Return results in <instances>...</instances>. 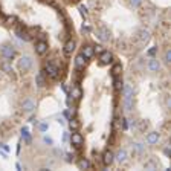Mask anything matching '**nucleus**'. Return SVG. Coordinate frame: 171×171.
Segmentation results:
<instances>
[{
  "instance_id": "8",
  "label": "nucleus",
  "mask_w": 171,
  "mask_h": 171,
  "mask_svg": "<svg viewBox=\"0 0 171 171\" xmlns=\"http://www.w3.org/2000/svg\"><path fill=\"white\" fill-rule=\"evenodd\" d=\"M75 46H76V41L73 38H67L66 43H64V48H63L64 54H66L67 57H70L73 54V51H75Z\"/></svg>"
},
{
  "instance_id": "43",
  "label": "nucleus",
  "mask_w": 171,
  "mask_h": 171,
  "mask_svg": "<svg viewBox=\"0 0 171 171\" xmlns=\"http://www.w3.org/2000/svg\"><path fill=\"white\" fill-rule=\"evenodd\" d=\"M163 153H165V154H167V156H170L171 154V150H170V147L167 145V147H165V148H163Z\"/></svg>"
},
{
  "instance_id": "27",
  "label": "nucleus",
  "mask_w": 171,
  "mask_h": 171,
  "mask_svg": "<svg viewBox=\"0 0 171 171\" xmlns=\"http://www.w3.org/2000/svg\"><path fill=\"white\" fill-rule=\"evenodd\" d=\"M124 107L127 111H130L133 109V98H124Z\"/></svg>"
},
{
  "instance_id": "16",
  "label": "nucleus",
  "mask_w": 171,
  "mask_h": 171,
  "mask_svg": "<svg viewBox=\"0 0 171 171\" xmlns=\"http://www.w3.org/2000/svg\"><path fill=\"white\" fill-rule=\"evenodd\" d=\"M115 161H116L118 163H119V165L125 163V162H127V151L124 150V148H121V150L115 154Z\"/></svg>"
},
{
  "instance_id": "25",
  "label": "nucleus",
  "mask_w": 171,
  "mask_h": 171,
  "mask_svg": "<svg viewBox=\"0 0 171 171\" xmlns=\"http://www.w3.org/2000/svg\"><path fill=\"white\" fill-rule=\"evenodd\" d=\"M133 150H134V153H138V154H142V153L145 151V147L142 144H139V142H134L133 144Z\"/></svg>"
},
{
  "instance_id": "3",
  "label": "nucleus",
  "mask_w": 171,
  "mask_h": 171,
  "mask_svg": "<svg viewBox=\"0 0 171 171\" xmlns=\"http://www.w3.org/2000/svg\"><path fill=\"white\" fill-rule=\"evenodd\" d=\"M0 55L3 58H6V60H11L14 55H15V49L12 44H3L2 48H0Z\"/></svg>"
},
{
  "instance_id": "2",
  "label": "nucleus",
  "mask_w": 171,
  "mask_h": 171,
  "mask_svg": "<svg viewBox=\"0 0 171 171\" xmlns=\"http://www.w3.org/2000/svg\"><path fill=\"white\" fill-rule=\"evenodd\" d=\"M32 64H34V61H32V58L29 55H23L19 60V67H20L21 72H28V70H31Z\"/></svg>"
},
{
  "instance_id": "18",
  "label": "nucleus",
  "mask_w": 171,
  "mask_h": 171,
  "mask_svg": "<svg viewBox=\"0 0 171 171\" xmlns=\"http://www.w3.org/2000/svg\"><path fill=\"white\" fill-rule=\"evenodd\" d=\"M159 141V133L157 132H150L147 134V144L148 145H156Z\"/></svg>"
},
{
  "instance_id": "21",
  "label": "nucleus",
  "mask_w": 171,
  "mask_h": 171,
  "mask_svg": "<svg viewBox=\"0 0 171 171\" xmlns=\"http://www.w3.org/2000/svg\"><path fill=\"white\" fill-rule=\"evenodd\" d=\"M113 87H115L116 92H121V90H122L124 82H122V80H121V75H119V76H115V80H113Z\"/></svg>"
},
{
  "instance_id": "12",
  "label": "nucleus",
  "mask_w": 171,
  "mask_h": 171,
  "mask_svg": "<svg viewBox=\"0 0 171 171\" xmlns=\"http://www.w3.org/2000/svg\"><path fill=\"white\" fill-rule=\"evenodd\" d=\"M101 161H102V163L105 165V167H110V165L113 163V161H115V154H113L110 150H107V151H104Z\"/></svg>"
},
{
  "instance_id": "28",
  "label": "nucleus",
  "mask_w": 171,
  "mask_h": 171,
  "mask_svg": "<svg viewBox=\"0 0 171 171\" xmlns=\"http://www.w3.org/2000/svg\"><path fill=\"white\" fill-rule=\"evenodd\" d=\"M2 70L5 73H12V66L8 63V61H5L3 64H2Z\"/></svg>"
},
{
  "instance_id": "4",
  "label": "nucleus",
  "mask_w": 171,
  "mask_h": 171,
  "mask_svg": "<svg viewBox=\"0 0 171 171\" xmlns=\"http://www.w3.org/2000/svg\"><path fill=\"white\" fill-rule=\"evenodd\" d=\"M95 34H96V38L101 40L102 43H107V41L110 40V32H109V29L104 28V26H99L95 31Z\"/></svg>"
},
{
  "instance_id": "22",
  "label": "nucleus",
  "mask_w": 171,
  "mask_h": 171,
  "mask_svg": "<svg viewBox=\"0 0 171 171\" xmlns=\"http://www.w3.org/2000/svg\"><path fill=\"white\" fill-rule=\"evenodd\" d=\"M78 167H80V170H90L92 165L87 159H81V161L78 162Z\"/></svg>"
},
{
  "instance_id": "41",
  "label": "nucleus",
  "mask_w": 171,
  "mask_h": 171,
  "mask_svg": "<svg viewBox=\"0 0 171 171\" xmlns=\"http://www.w3.org/2000/svg\"><path fill=\"white\" fill-rule=\"evenodd\" d=\"M0 148H2V150H3V151H6V153H8V151H9V147H8V145H6V144H0Z\"/></svg>"
},
{
  "instance_id": "23",
  "label": "nucleus",
  "mask_w": 171,
  "mask_h": 171,
  "mask_svg": "<svg viewBox=\"0 0 171 171\" xmlns=\"http://www.w3.org/2000/svg\"><path fill=\"white\" fill-rule=\"evenodd\" d=\"M21 136H23V141H25L26 144H31V133H29V130L26 127H23L21 130Z\"/></svg>"
},
{
  "instance_id": "13",
  "label": "nucleus",
  "mask_w": 171,
  "mask_h": 171,
  "mask_svg": "<svg viewBox=\"0 0 171 171\" xmlns=\"http://www.w3.org/2000/svg\"><path fill=\"white\" fill-rule=\"evenodd\" d=\"M87 66V58L84 55H78L75 58V69L76 70H84V67Z\"/></svg>"
},
{
  "instance_id": "44",
  "label": "nucleus",
  "mask_w": 171,
  "mask_h": 171,
  "mask_svg": "<svg viewBox=\"0 0 171 171\" xmlns=\"http://www.w3.org/2000/svg\"><path fill=\"white\" fill-rule=\"evenodd\" d=\"M67 139H69V134L64 133V134H63V141H67Z\"/></svg>"
},
{
  "instance_id": "36",
  "label": "nucleus",
  "mask_w": 171,
  "mask_h": 171,
  "mask_svg": "<svg viewBox=\"0 0 171 171\" xmlns=\"http://www.w3.org/2000/svg\"><path fill=\"white\" fill-rule=\"evenodd\" d=\"M157 54V48H151L150 51H147V55L148 57H154Z\"/></svg>"
},
{
  "instance_id": "34",
  "label": "nucleus",
  "mask_w": 171,
  "mask_h": 171,
  "mask_svg": "<svg viewBox=\"0 0 171 171\" xmlns=\"http://www.w3.org/2000/svg\"><path fill=\"white\" fill-rule=\"evenodd\" d=\"M102 51H104V46H101V44H95V46H93V52H95V54H101Z\"/></svg>"
},
{
  "instance_id": "20",
  "label": "nucleus",
  "mask_w": 171,
  "mask_h": 171,
  "mask_svg": "<svg viewBox=\"0 0 171 171\" xmlns=\"http://www.w3.org/2000/svg\"><path fill=\"white\" fill-rule=\"evenodd\" d=\"M69 130L70 132H78L80 130V121L75 119V118H70L69 119Z\"/></svg>"
},
{
  "instance_id": "37",
  "label": "nucleus",
  "mask_w": 171,
  "mask_h": 171,
  "mask_svg": "<svg viewBox=\"0 0 171 171\" xmlns=\"http://www.w3.org/2000/svg\"><path fill=\"white\" fill-rule=\"evenodd\" d=\"M66 104H67V107H72L73 105V98L67 93V98H66Z\"/></svg>"
},
{
  "instance_id": "14",
  "label": "nucleus",
  "mask_w": 171,
  "mask_h": 171,
  "mask_svg": "<svg viewBox=\"0 0 171 171\" xmlns=\"http://www.w3.org/2000/svg\"><path fill=\"white\" fill-rule=\"evenodd\" d=\"M15 35L19 37L21 41H29L31 40V35H29V32L26 31L25 28H17L15 29Z\"/></svg>"
},
{
  "instance_id": "40",
  "label": "nucleus",
  "mask_w": 171,
  "mask_h": 171,
  "mask_svg": "<svg viewBox=\"0 0 171 171\" xmlns=\"http://www.w3.org/2000/svg\"><path fill=\"white\" fill-rule=\"evenodd\" d=\"M73 157H75V156L69 153V154H66V161H67V162H73Z\"/></svg>"
},
{
  "instance_id": "5",
  "label": "nucleus",
  "mask_w": 171,
  "mask_h": 171,
  "mask_svg": "<svg viewBox=\"0 0 171 171\" xmlns=\"http://www.w3.org/2000/svg\"><path fill=\"white\" fill-rule=\"evenodd\" d=\"M70 144H72L75 148H81L82 144H84V138L82 134L78 132H72V136H70Z\"/></svg>"
},
{
  "instance_id": "35",
  "label": "nucleus",
  "mask_w": 171,
  "mask_h": 171,
  "mask_svg": "<svg viewBox=\"0 0 171 171\" xmlns=\"http://www.w3.org/2000/svg\"><path fill=\"white\" fill-rule=\"evenodd\" d=\"M15 20H17L15 17H14V15H11V17H6V19H5V23H6V25H12V23H14Z\"/></svg>"
},
{
  "instance_id": "30",
  "label": "nucleus",
  "mask_w": 171,
  "mask_h": 171,
  "mask_svg": "<svg viewBox=\"0 0 171 171\" xmlns=\"http://www.w3.org/2000/svg\"><path fill=\"white\" fill-rule=\"evenodd\" d=\"M144 168H145V170H156V168H157V165H156L154 162H153V161H148V162H145V163H144Z\"/></svg>"
},
{
  "instance_id": "11",
  "label": "nucleus",
  "mask_w": 171,
  "mask_h": 171,
  "mask_svg": "<svg viewBox=\"0 0 171 171\" xmlns=\"http://www.w3.org/2000/svg\"><path fill=\"white\" fill-rule=\"evenodd\" d=\"M111 61H113V54L110 51H102L99 54V63L101 64H109Z\"/></svg>"
},
{
  "instance_id": "42",
  "label": "nucleus",
  "mask_w": 171,
  "mask_h": 171,
  "mask_svg": "<svg viewBox=\"0 0 171 171\" xmlns=\"http://www.w3.org/2000/svg\"><path fill=\"white\" fill-rule=\"evenodd\" d=\"M82 32L89 34V32H90V28H89V26H87V25H82Z\"/></svg>"
},
{
  "instance_id": "10",
  "label": "nucleus",
  "mask_w": 171,
  "mask_h": 171,
  "mask_svg": "<svg viewBox=\"0 0 171 171\" xmlns=\"http://www.w3.org/2000/svg\"><path fill=\"white\" fill-rule=\"evenodd\" d=\"M150 35H151V34H150V31H148V29L142 28V29H141V31L138 32V41H139L141 44H145L147 41L150 40Z\"/></svg>"
},
{
  "instance_id": "32",
  "label": "nucleus",
  "mask_w": 171,
  "mask_h": 171,
  "mask_svg": "<svg viewBox=\"0 0 171 171\" xmlns=\"http://www.w3.org/2000/svg\"><path fill=\"white\" fill-rule=\"evenodd\" d=\"M38 128H40V132H41V133H44V132H48L49 124H48V122H41L40 125H38Z\"/></svg>"
},
{
  "instance_id": "15",
  "label": "nucleus",
  "mask_w": 171,
  "mask_h": 171,
  "mask_svg": "<svg viewBox=\"0 0 171 171\" xmlns=\"http://www.w3.org/2000/svg\"><path fill=\"white\" fill-rule=\"evenodd\" d=\"M35 84H37L38 87H44L46 84H48V81H46V73H44V70H41V72L37 73V76H35Z\"/></svg>"
},
{
  "instance_id": "24",
  "label": "nucleus",
  "mask_w": 171,
  "mask_h": 171,
  "mask_svg": "<svg viewBox=\"0 0 171 171\" xmlns=\"http://www.w3.org/2000/svg\"><path fill=\"white\" fill-rule=\"evenodd\" d=\"M128 2V5H130L132 8H134V9H138V8H141L144 5V0H127Z\"/></svg>"
},
{
  "instance_id": "6",
  "label": "nucleus",
  "mask_w": 171,
  "mask_h": 171,
  "mask_svg": "<svg viewBox=\"0 0 171 171\" xmlns=\"http://www.w3.org/2000/svg\"><path fill=\"white\" fill-rule=\"evenodd\" d=\"M21 110L25 111V113H32V111L35 110V101H34L32 98L23 99V102H21Z\"/></svg>"
},
{
  "instance_id": "33",
  "label": "nucleus",
  "mask_w": 171,
  "mask_h": 171,
  "mask_svg": "<svg viewBox=\"0 0 171 171\" xmlns=\"http://www.w3.org/2000/svg\"><path fill=\"white\" fill-rule=\"evenodd\" d=\"M138 124H139V130L141 132H145L147 128H148V124L144 122V121H138Z\"/></svg>"
},
{
  "instance_id": "17",
  "label": "nucleus",
  "mask_w": 171,
  "mask_h": 171,
  "mask_svg": "<svg viewBox=\"0 0 171 171\" xmlns=\"http://www.w3.org/2000/svg\"><path fill=\"white\" fill-rule=\"evenodd\" d=\"M81 55H84L87 60L92 58L93 55H95V52H93V46L92 44H84V46H82V49H81Z\"/></svg>"
},
{
  "instance_id": "26",
  "label": "nucleus",
  "mask_w": 171,
  "mask_h": 171,
  "mask_svg": "<svg viewBox=\"0 0 171 171\" xmlns=\"http://www.w3.org/2000/svg\"><path fill=\"white\" fill-rule=\"evenodd\" d=\"M122 73V66L121 64H115L113 67H111V75L113 76H119Z\"/></svg>"
},
{
  "instance_id": "29",
  "label": "nucleus",
  "mask_w": 171,
  "mask_h": 171,
  "mask_svg": "<svg viewBox=\"0 0 171 171\" xmlns=\"http://www.w3.org/2000/svg\"><path fill=\"white\" fill-rule=\"evenodd\" d=\"M163 63L165 64L171 63V51L170 49H167V51H165V54H163Z\"/></svg>"
},
{
  "instance_id": "9",
  "label": "nucleus",
  "mask_w": 171,
  "mask_h": 171,
  "mask_svg": "<svg viewBox=\"0 0 171 171\" xmlns=\"http://www.w3.org/2000/svg\"><path fill=\"white\" fill-rule=\"evenodd\" d=\"M49 46H48V41L46 40H38L37 43H35V52H37L38 55H44L46 52H48Z\"/></svg>"
},
{
  "instance_id": "1",
  "label": "nucleus",
  "mask_w": 171,
  "mask_h": 171,
  "mask_svg": "<svg viewBox=\"0 0 171 171\" xmlns=\"http://www.w3.org/2000/svg\"><path fill=\"white\" fill-rule=\"evenodd\" d=\"M44 73L46 76H49L51 80H58V78H61L63 73H60V67L57 66V64L54 63H46V66H44Z\"/></svg>"
},
{
  "instance_id": "38",
  "label": "nucleus",
  "mask_w": 171,
  "mask_h": 171,
  "mask_svg": "<svg viewBox=\"0 0 171 171\" xmlns=\"http://www.w3.org/2000/svg\"><path fill=\"white\" fill-rule=\"evenodd\" d=\"M43 141H44V144H48V145H54V141H52V138L44 136V138H43Z\"/></svg>"
},
{
  "instance_id": "31",
  "label": "nucleus",
  "mask_w": 171,
  "mask_h": 171,
  "mask_svg": "<svg viewBox=\"0 0 171 171\" xmlns=\"http://www.w3.org/2000/svg\"><path fill=\"white\" fill-rule=\"evenodd\" d=\"M80 14L84 17V19H87V15H89V11H87V6H84V5H80Z\"/></svg>"
},
{
  "instance_id": "39",
  "label": "nucleus",
  "mask_w": 171,
  "mask_h": 171,
  "mask_svg": "<svg viewBox=\"0 0 171 171\" xmlns=\"http://www.w3.org/2000/svg\"><path fill=\"white\" fill-rule=\"evenodd\" d=\"M63 116L66 118V119H70V118H72V113H70V110H66V111H63Z\"/></svg>"
},
{
  "instance_id": "19",
  "label": "nucleus",
  "mask_w": 171,
  "mask_h": 171,
  "mask_svg": "<svg viewBox=\"0 0 171 171\" xmlns=\"http://www.w3.org/2000/svg\"><path fill=\"white\" fill-rule=\"evenodd\" d=\"M70 96H72L75 101H78V99H81V96H82V92H81V89L78 86H72L70 87V93H69Z\"/></svg>"
},
{
  "instance_id": "7",
  "label": "nucleus",
  "mask_w": 171,
  "mask_h": 171,
  "mask_svg": "<svg viewBox=\"0 0 171 171\" xmlns=\"http://www.w3.org/2000/svg\"><path fill=\"white\" fill-rule=\"evenodd\" d=\"M147 69H148L150 72H153V73L159 72V70H161V61H159L157 58L151 57L150 60H148V63H147Z\"/></svg>"
}]
</instances>
